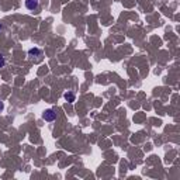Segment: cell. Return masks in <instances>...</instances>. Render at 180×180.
<instances>
[{"instance_id": "6da1fadb", "label": "cell", "mask_w": 180, "mask_h": 180, "mask_svg": "<svg viewBox=\"0 0 180 180\" xmlns=\"http://www.w3.org/2000/svg\"><path fill=\"white\" fill-rule=\"evenodd\" d=\"M42 118H44L45 121H54L55 118H56V113L54 111V110L48 109L44 111V114H42Z\"/></svg>"}, {"instance_id": "7a4b0ae2", "label": "cell", "mask_w": 180, "mask_h": 180, "mask_svg": "<svg viewBox=\"0 0 180 180\" xmlns=\"http://www.w3.org/2000/svg\"><path fill=\"white\" fill-rule=\"evenodd\" d=\"M26 7L28 10H35L38 7V0H26Z\"/></svg>"}, {"instance_id": "3957f363", "label": "cell", "mask_w": 180, "mask_h": 180, "mask_svg": "<svg viewBox=\"0 0 180 180\" xmlns=\"http://www.w3.org/2000/svg\"><path fill=\"white\" fill-rule=\"evenodd\" d=\"M75 93H73V91H66V93H65V99H66V101H68V103H73V101H75Z\"/></svg>"}, {"instance_id": "277c9868", "label": "cell", "mask_w": 180, "mask_h": 180, "mask_svg": "<svg viewBox=\"0 0 180 180\" xmlns=\"http://www.w3.org/2000/svg\"><path fill=\"white\" fill-rule=\"evenodd\" d=\"M28 54H30V55H39V54H41V51H39L38 48H32V49H30V51H28Z\"/></svg>"}, {"instance_id": "5b68a950", "label": "cell", "mask_w": 180, "mask_h": 180, "mask_svg": "<svg viewBox=\"0 0 180 180\" xmlns=\"http://www.w3.org/2000/svg\"><path fill=\"white\" fill-rule=\"evenodd\" d=\"M4 64H6V59H4V56L0 54V68H3V66H4Z\"/></svg>"}, {"instance_id": "8992f818", "label": "cell", "mask_w": 180, "mask_h": 180, "mask_svg": "<svg viewBox=\"0 0 180 180\" xmlns=\"http://www.w3.org/2000/svg\"><path fill=\"white\" fill-rule=\"evenodd\" d=\"M3 107H4V106H3V103H1V101H0V111H1V110H3Z\"/></svg>"}, {"instance_id": "52a82bcc", "label": "cell", "mask_w": 180, "mask_h": 180, "mask_svg": "<svg viewBox=\"0 0 180 180\" xmlns=\"http://www.w3.org/2000/svg\"><path fill=\"white\" fill-rule=\"evenodd\" d=\"M0 30H1V24H0Z\"/></svg>"}]
</instances>
